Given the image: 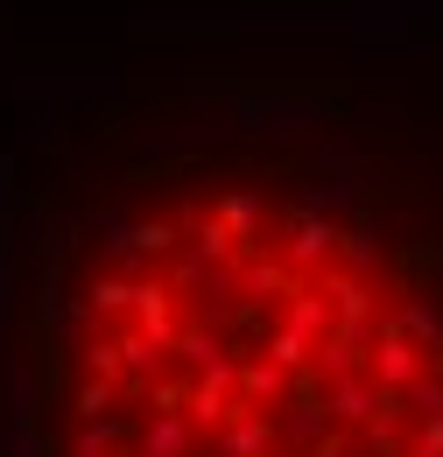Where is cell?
Here are the masks:
<instances>
[{
  "mask_svg": "<svg viewBox=\"0 0 443 457\" xmlns=\"http://www.w3.org/2000/svg\"><path fill=\"white\" fill-rule=\"evenodd\" d=\"M0 457H443V57H169L0 148Z\"/></svg>",
  "mask_w": 443,
  "mask_h": 457,
  "instance_id": "cell-1",
  "label": "cell"
}]
</instances>
